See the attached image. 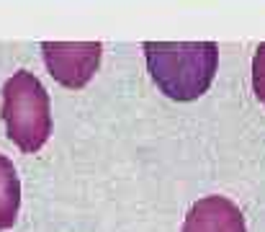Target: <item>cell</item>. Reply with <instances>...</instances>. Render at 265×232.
Returning a JSON list of instances; mask_svg holds the SVG:
<instances>
[{"label":"cell","instance_id":"6da1fadb","mask_svg":"<svg viewBox=\"0 0 265 232\" xmlns=\"http://www.w3.org/2000/svg\"><path fill=\"white\" fill-rule=\"evenodd\" d=\"M147 70L173 101H196L214 83L219 47L214 42H147Z\"/></svg>","mask_w":265,"mask_h":232},{"label":"cell","instance_id":"7a4b0ae2","mask_svg":"<svg viewBox=\"0 0 265 232\" xmlns=\"http://www.w3.org/2000/svg\"><path fill=\"white\" fill-rule=\"evenodd\" d=\"M3 122L8 139L23 150H42L52 134L49 93L34 72L18 70L3 85Z\"/></svg>","mask_w":265,"mask_h":232},{"label":"cell","instance_id":"3957f363","mask_svg":"<svg viewBox=\"0 0 265 232\" xmlns=\"http://www.w3.org/2000/svg\"><path fill=\"white\" fill-rule=\"evenodd\" d=\"M44 65L64 88H83L101 65L103 47L98 42H44Z\"/></svg>","mask_w":265,"mask_h":232},{"label":"cell","instance_id":"277c9868","mask_svg":"<svg viewBox=\"0 0 265 232\" xmlns=\"http://www.w3.org/2000/svg\"><path fill=\"white\" fill-rule=\"evenodd\" d=\"M183 232H247L245 217L235 201L226 196L198 199L185 214Z\"/></svg>","mask_w":265,"mask_h":232},{"label":"cell","instance_id":"5b68a950","mask_svg":"<svg viewBox=\"0 0 265 232\" xmlns=\"http://www.w3.org/2000/svg\"><path fill=\"white\" fill-rule=\"evenodd\" d=\"M21 209V181L13 163L0 155V232L16 224Z\"/></svg>","mask_w":265,"mask_h":232},{"label":"cell","instance_id":"8992f818","mask_svg":"<svg viewBox=\"0 0 265 232\" xmlns=\"http://www.w3.org/2000/svg\"><path fill=\"white\" fill-rule=\"evenodd\" d=\"M252 91L257 101L265 106V42L255 49V57H252Z\"/></svg>","mask_w":265,"mask_h":232}]
</instances>
